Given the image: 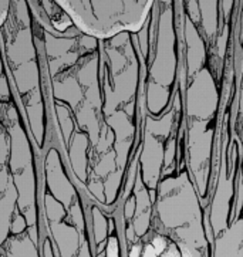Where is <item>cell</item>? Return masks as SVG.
<instances>
[{"label": "cell", "instance_id": "obj_1", "mask_svg": "<svg viewBox=\"0 0 243 257\" xmlns=\"http://www.w3.org/2000/svg\"><path fill=\"white\" fill-rule=\"evenodd\" d=\"M34 13L53 142L84 196L114 212L144 124L143 66L134 32L95 37L73 25L59 32Z\"/></svg>", "mask_w": 243, "mask_h": 257}, {"label": "cell", "instance_id": "obj_2", "mask_svg": "<svg viewBox=\"0 0 243 257\" xmlns=\"http://www.w3.org/2000/svg\"><path fill=\"white\" fill-rule=\"evenodd\" d=\"M186 138L181 87L172 107L158 118L144 114L141 137L127 168L118 203L124 239L130 244L151 232L152 215L164 172Z\"/></svg>", "mask_w": 243, "mask_h": 257}, {"label": "cell", "instance_id": "obj_3", "mask_svg": "<svg viewBox=\"0 0 243 257\" xmlns=\"http://www.w3.org/2000/svg\"><path fill=\"white\" fill-rule=\"evenodd\" d=\"M0 49L9 81L34 145L43 155L53 142L39 22L32 0H12L0 26Z\"/></svg>", "mask_w": 243, "mask_h": 257}, {"label": "cell", "instance_id": "obj_4", "mask_svg": "<svg viewBox=\"0 0 243 257\" xmlns=\"http://www.w3.org/2000/svg\"><path fill=\"white\" fill-rule=\"evenodd\" d=\"M176 0H154L143 26L134 32L144 83V114L164 115L179 92L181 16Z\"/></svg>", "mask_w": 243, "mask_h": 257}, {"label": "cell", "instance_id": "obj_5", "mask_svg": "<svg viewBox=\"0 0 243 257\" xmlns=\"http://www.w3.org/2000/svg\"><path fill=\"white\" fill-rule=\"evenodd\" d=\"M205 207L186 157V138L161 179L151 230L206 253Z\"/></svg>", "mask_w": 243, "mask_h": 257}]
</instances>
